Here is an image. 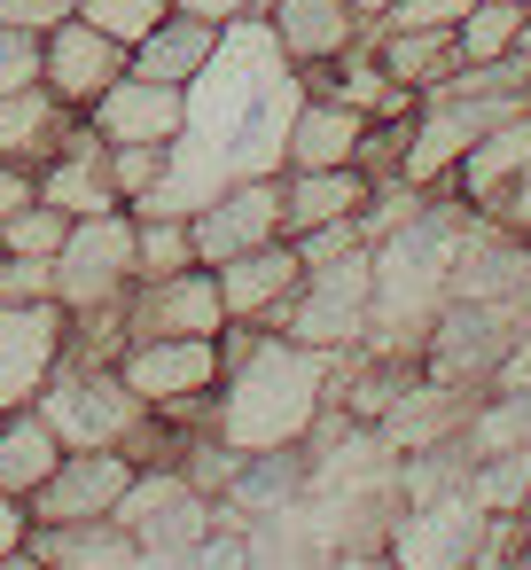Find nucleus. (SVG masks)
<instances>
[{"label":"nucleus","mask_w":531,"mask_h":570,"mask_svg":"<svg viewBox=\"0 0 531 570\" xmlns=\"http://www.w3.org/2000/svg\"><path fill=\"white\" fill-rule=\"evenodd\" d=\"M336 360L344 352H313L282 328H266L227 375H219V399H212V430L235 445V453H274V445H305L313 422L336 406Z\"/></svg>","instance_id":"nucleus-1"},{"label":"nucleus","mask_w":531,"mask_h":570,"mask_svg":"<svg viewBox=\"0 0 531 570\" xmlns=\"http://www.w3.org/2000/svg\"><path fill=\"white\" fill-rule=\"evenodd\" d=\"M32 406L48 414V430L63 438V453H102V445L126 453L134 430L149 422V406L134 399V383L118 375V360H79V352L56 360V375H48V391Z\"/></svg>","instance_id":"nucleus-2"},{"label":"nucleus","mask_w":531,"mask_h":570,"mask_svg":"<svg viewBox=\"0 0 531 570\" xmlns=\"http://www.w3.org/2000/svg\"><path fill=\"white\" fill-rule=\"evenodd\" d=\"M118 375L134 383V399L149 414H173L180 430H212V399H219V336H134L118 352Z\"/></svg>","instance_id":"nucleus-3"},{"label":"nucleus","mask_w":531,"mask_h":570,"mask_svg":"<svg viewBox=\"0 0 531 570\" xmlns=\"http://www.w3.org/2000/svg\"><path fill=\"white\" fill-rule=\"evenodd\" d=\"M367 328H375V243L344 250L328 266H305V282L282 313V336H297L313 352H360Z\"/></svg>","instance_id":"nucleus-4"},{"label":"nucleus","mask_w":531,"mask_h":570,"mask_svg":"<svg viewBox=\"0 0 531 570\" xmlns=\"http://www.w3.org/2000/svg\"><path fill=\"white\" fill-rule=\"evenodd\" d=\"M126 289H134V212L71 219V235L56 250V305L87 313V305H110Z\"/></svg>","instance_id":"nucleus-5"},{"label":"nucleus","mask_w":531,"mask_h":570,"mask_svg":"<svg viewBox=\"0 0 531 570\" xmlns=\"http://www.w3.org/2000/svg\"><path fill=\"white\" fill-rule=\"evenodd\" d=\"M188 227H196V258L204 266H227L243 250L282 243V173H235V180H219L196 204Z\"/></svg>","instance_id":"nucleus-6"},{"label":"nucleus","mask_w":531,"mask_h":570,"mask_svg":"<svg viewBox=\"0 0 531 570\" xmlns=\"http://www.w3.org/2000/svg\"><path fill=\"white\" fill-rule=\"evenodd\" d=\"M476 547H484V508L469 500V484L437 492V500H406L383 523V554L399 570H461Z\"/></svg>","instance_id":"nucleus-7"},{"label":"nucleus","mask_w":531,"mask_h":570,"mask_svg":"<svg viewBox=\"0 0 531 570\" xmlns=\"http://www.w3.org/2000/svg\"><path fill=\"white\" fill-rule=\"evenodd\" d=\"M134 484V453H63L56 476L24 500L32 523H118V500Z\"/></svg>","instance_id":"nucleus-8"},{"label":"nucleus","mask_w":531,"mask_h":570,"mask_svg":"<svg viewBox=\"0 0 531 570\" xmlns=\"http://www.w3.org/2000/svg\"><path fill=\"white\" fill-rule=\"evenodd\" d=\"M63 336H71V313L48 297V305H0V414L9 406H32L63 360Z\"/></svg>","instance_id":"nucleus-9"},{"label":"nucleus","mask_w":531,"mask_h":570,"mask_svg":"<svg viewBox=\"0 0 531 570\" xmlns=\"http://www.w3.org/2000/svg\"><path fill=\"white\" fill-rule=\"evenodd\" d=\"M126 328L134 336H219L227 328V297L212 266H180L165 282H134L126 289Z\"/></svg>","instance_id":"nucleus-10"},{"label":"nucleus","mask_w":531,"mask_h":570,"mask_svg":"<svg viewBox=\"0 0 531 570\" xmlns=\"http://www.w3.org/2000/svg\"><path fill=\"white\" fill-rule=\"evenodd\" d=\"M126 63H134V48H118L110 32H95L87 17H63L56 32H48V63H40V79L87 118L118 79H126Z\"/></svg>","instance_id":"nucleus-11"},{"label":"nucleus","mask_w":531,"mask_h":570,"mask_svg":"<svg viewBox=\"0 0 531 570\" xmlns=\"http://www.w3.org/2000/svg\"><path fill=\"white\" fill-rule=\"evenodd\" d=\"M87 126H95L102 141H157V149H173V141H188V87H165V79L126 71V79L87 110Z\"/></svg>","instance_id":"nucleus-12"},{"label":"nucleus","mask_w":531,"mask_h":570,"mask_svg":"<svg viewBox=\"0 0 531 570\" xmlns=\"http://www.w3.org/2000/svg\"><path fill=\"white\" fill-rule=\"evenodd\" d=\"M212 274H219V297H227V321L282 328V313H289V297H297V282H305V258H297V243L282 235V243L243 250V258H227V266H212Z\"/></svg>","instance_id":"nucleus-13"},{"label":"nucleus","mask_w":531,"mask_h":570,"mask_svg":"<svg viewBox=\"0 0 531 570\" xmlns=\"http://www.w3.org/2000/svg\"><path fill=\"white\" fill-rule=\"evenodd\" d=\"M79 110L48 87V79H32V87H17V95H0V157L9 165H56L71 141H79Z\"/></svg>","instance_id":"nucleus-14"},{"label":"nucleus","mask_w":531,"mask_h":570,"mask_svg":"<svg viewBox=\"0 0 531 570\" xmlns=\"http://www.w3.org/2000/svg\"><path fill=\"white\" fill-rule=\"evenodd\" d=\"M266 32H274V48L289 56V71H305V63H336V56L360 48L375 24H360L344 0H274V9H266Z\"/></svg>","instance_id":"nucleus-15"},{"label":"nucleus","mask_w":531,"mask_h":570,"mask_svg":"<svg viewBox=\"0 0 531 570\" xmlns=\"http://www.w3.org/2000/svg\"><path fill=\"white\" fill-rule=\"evenodd\" d=\"M523 173H531V110H515L508 126H492V134L453 165V196H461L469 212H484V219H492Z\"/></svg>","instance_id":"nucleus-16"},{"label":"nucleus","mask_w":531,"mask_h":570,"mask_svg":"<svg viewBox=\"0 0 531 570\" xmlns=\"http://www.w3.org/2000/svg\"><path fill=\"white\" fill-rule=\"evenodd\" d=\"M360 141H367V118H360V110L305 95V102L289 110V134H282V173H328V165H360Z\"/></svg>","instance_id":"nucleus-17"},{"label":"nucleus","mask_w":531,"mask_h":570,"mask_svg":"<svg viewBox=\"0 0 531 570\" xmlns=\"http://www.w3.org/2000/svg\"><path fill=\"white\" fill-rule=\"evenodd\" d=\"M40 196H48L56 212H71V219L126 212V196H118V180H110V141H102L95 126H79V141H71L56 165H40Z\"/></svg>","instance_id":"nucleus-18"},{"label":"nucleus","mask_w":531,"mask_h":570,"mask_svg":"<svg viewBox=\"0 0 531 570\" xmlns=\"http://www.w3.org/2000/svg\"><path fill=\"white\" fill-rule=\"evenodd\" d=\"M375 196V180L360 165H328V173H282V235H313L336 219H360Z\"/></svg>","instance_id":"nucleus-19"},{"label":"nucleus","mask_w":531,"mask_h":570,"mask_svg":"<svg viewBox=\"0 0 531 570\" xmlns=\"http://www.w3.org/2000/svg\"><path fill=\"white\" fill-rule=\"evenodd\" d=\"M212 56H219V24H204V17H188V9H173V17L134 48V63H126V71L165 79V87H196Z\"/></svg>","instance_id":"nucleus-20"},{"label":"nucleus","mask_w":531,"mask_h":570,"mask_svg":"<svg viewBox=\"0 0 531 570\" xmlns=\"http://www.w3.org/2000/svg\"><path fill=\"white\" fill-rule=\"evenodd\" d=\"M56 461H63V438L48 430L40 406H9V414H0V492H9V500H32L56 476Z\"/></svg>","instance_id":"nucleus-21"},{"label":"nucleus","mask_w":531,"mask_h":570,"mask_svg":"<svg viewBox=\"0 0 531 570\" xmlns=\"http://www.w3.org/2000/svg\"><path fill=\"white\" fill-rule=\"evenodd\" d=\"M305 484H313V453H305V445H274V453H243L227 500H235L243 515H297Z\"/></svg>","instance_id":"nucleus-22"},{"label":"nucleus","mask_w":531,"mask_h":570,"mask_svg":"<svg viewBox=\"0 0 531 570\" xmlns=\"http://www.w3.org/2000/svg\"><path fill=\"white\" fill-rule=\"evenodd\" d=\"M32 547L56 570H141V539L126 523H32Z\"/></svg>","instance_id":"nucleus-23"},{"label":"nucleus","mask_w":531,"mask_h":570,"mask_svg":"<svg viewBox=\"0 0 531 570\" xmlns=\"http://www.w3.org/2000/svg\"><path fill=\"white\" fill-rule=\"evenodd\" d=\"M375 56H383V71L406 95H437L461 71V40L453 32H391V24H375Z\"/></svg>","instance_id":"nucleus-24"},{"label":"nucleus","mask_w":531,"mask_h":570,"mask_svg":"<svg viewBox=\"0 0 531 570\" xmlns=\"http://www.w3.org/2000/svg\"><path fill=\"white\" fill-rule=\"evenodd\" d=\"M469 500H476L484 515H523V508H531V445L476 453V461H469Z\"/></svg>","instance_id":"nucleus-25"},{"label":"nucleus","mask_w":531,"mask_h":570,"mask_svg":"<svg viewBox=\"0 0 531 570\" xmlns=\"http://www.w3.org/2000/svg\"><path fill=\"white\" fill-rule=\"evenodd\" d=\"M523 17H531V9H515V0H476V9L453 24V40H461V63H500V56H515V40H523Z\"/></svg>","instance_id":"nucleus-26"},{"label":"nucleus","mask_w":531,"mask_h":570,"mask_svg":"<svg viewBox=\"0 0 531 570\" xmlns=\"http://www.w3.org/2000/svg\"><path fill=\"white\" fill-rule=\"evenodd\" d=\"M180 266H204L196 258V227L188 219H134V282H165Z\"/></svg>","instance_id":"nucleus-27"},{"label":"nucleus","mask_w":531,"mask_h":570,"mask_svg":"<svg viewBox=\"0 0 531 570\" xmlns=\"http://www.w3.org/2000/svg\"><path fill=\"white\" fill-rule=\"evenodd\" d=\"M63 235H71V212H56L48 196L0 219V250H17V258H56V250H63Z\"/></svg>","instance_id":"nucleus-28"},{"label":"nucleus","mask_w":531,"mask_h":570,"mask_svg":"<svg viewBox=\"0 0 531 570\" xmlns=\"http://www.w3.org/2000/svg\"><path fill=\"white\" fill-rule=\"evenodd\" d=\"M79 17H87L95 32H110L118 48H141V40L173 17V0H79Z\"/></svg>","instance_id":"nucleus-29"},{"label":"nucleus","mask_w":531,"mask_h":570,"mask_svg":"<svg viewBox=\"0 0 531 570\" xmlns=\"http://www.w3.org/2000/svg\"><path fill=\"white\" fill-rule=\"evenodd\" d=\"M165 165H173V149H157V141H110V180H118L126 212L165 180Z\"/></svg>","instance_id":"nucleus-30"},{"label":"nucleus","mask_w":531,"mask_h":570,"mask_svg":"<svg viewBox=\"0 0 531 570\" xmlns=\"http://www.w3.org/2000/svg\"><path fill=\"white\" fill-rule=\"evenodd\" d=\"M48 63V32H24V24H0V95L32 87Z\"/></svg>","instance_id":"nucleus-31"},{"label":"nucleus","mask_w":531,"mask_h":570,"mask_svg":"<svg viewBox=\"0 0 531 570\" xmlns=\"http://www.w3.org/2000/svg\"><path fill=\"white\" fill-rule=\"evenodd\" d=\"M48 297H56V258L0 250V305H48Z\"/></svg>","instance_id":"nucleus-32"},{"label":"nucleus","mask_w":531,"mask_h":570,"mask_svg":"<svg viewBox=\"0 0 531 570\" xmlns=\"http://www.w3.org/2000/svg\"><path fill=\"white\" fill-rule=\"evenodd\" d=\"M476 9V0H391V32H453L461 17Z\"/></svg>","instance_id":"nucleus-33"},{"label":"nucleus","mask_w":531,"mask_h":570,"mask_svg":"<svg viewBox=\"0 0 531 570\" xmlns=\"http://www.w3.org/2000/svg\"><path fill=\"white\" fill-rule=\"evenodd\" d=\"M289 243H297L305 266H328V258H344V250H367V227H360V219H336V227H313V235H289Z\"/></svg>","instance_id":"nucleus-34"},{"label":"nucleus","mask_w":531,"mask_h":570,"mask_svg":"<svg viewBox=\"0 0 531 570\" xmlns=\"http://www.w3.org/2000/svg\"><path fill=\"white\" fill-rule=\"evenodd\" d=\"M63 17H79V0H0V24H24V32H56Z\"/></svg>","instance_id":"nucleus-35"},{"label":"nucleus","mask_w":531,"mask_h":570,"mask_svg":"<svg viewBox=\"0 0 531 570\" xmlns=\"http://www.w3.org/2000/svg\"><path fill=\"white\" fill-rule=\"evenodd\" d=\"M173 9H188V17H204V24H258L266 9H274V0H173Z\"/></svg>","instance_id":"nucleus-36"},{"label":"nucleus","mask_w":531,"mask_h":570,"mask_svg":"<svg viewBox=\"0 0 531 570\" xmlns=\"http://www.w3.org/2000/svg\"><path fill=\"white\" fill-rule=\"evenodd\" d=\"M24 204H40V173L0 157V219H9V212H24Z\"/></svg>","instance_id":"nucleus-37"},{"label":"nucleus","mask_w":531,"mask_h":570,"mask_svg":"<svg viewBox=\"0 0 531 570\" xmlns=\"http://www.w3.org/2000/svg\"><path fill=\"white\" fill-rule=\"evenodd\" d=\"M32 539V508L24 500H9V492H0V562H9L17 547Z\"/></svg>","instance_id":"nucleus-38"},{"label":"nucleus","mask_w":531,"mask_h":570,"mask_svg":"<svg viewBox=\"0 0 531 570\" xmlns=\"http://www.w3.org/2000/svg\"><path fill=\"white\" fill-rule=\"evenodd\" d=\"M328 570H399V562H391L375 539H344V547L328 554Z\"/></svg>","instance_id":"nucleus-39"},{"label":"nucleus","mask_w":531,"mask_h":570,"mask_svg":"<svg viewBox=\"0 0 531 570\" xmlns=\"http://www.w3.org/2000/svg\"><path fill=\"white\" fill-rule=\"evenodd\" d=\"M0 570H56V562H48V554H40V547H32V539H24V547H17V554H9V562H0Z\"/></svg>","instance_id":"nucleus-40"},{"label":"nucleus","mask_w":531,"mask_h":570,"mask_svg":"<svg viewBox=\"0 0 531 570\" xmlns=\"http://www.w3.org/2000/svg\"><path fill=\"white\" fill-rule=\"evenodd\" d=\"M344 9H352L360 24H383V17H391V0H344Z\"/></svg>","instance_id":"nucleus-41"},{"label":"nucleus","mask_w":531,"mask_h":570,"mask_svg":"<svg viewBox=\"0 0 531 570\" xmlns=\"http://www.w3.org/2000/svg\"><path fill=\"white\" fill-rule=\"evenodd\" d=\"M515 554H523V570H531V515H523V547H515Z\"/></svg>","instance_id":"nucleus-42"},{"label":"nucleus","mask_w":531,"mask_h":570,"mask_svg":"<svg viewBox=\"0 0 531 570\" xmlns=\"http://www.w3.org/2000/svg\"><path fill=\"white\" fill-rule=\"evenodd\" d=\"M515 9H531V0H515Z\"/></svg>","instance_id":"nucleus-43"},{"label":"nucleus","mask_w":531,"mask_h":570,"mask_svg":"<svg viewBox=\"0 0 531 570\" xmlns=\"http://www.w3.org/2000/svg\"><path fill=\"white\" fill-rule=\"evenodd\" d=\"M258 570H266V562H258Z\"/></svg>","instance_id":"nucleus-44"}]
</instances>
